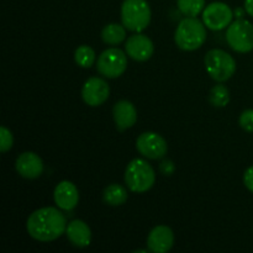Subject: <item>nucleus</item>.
Segmentation results:
<instances>
[{"label": "nucleus", "mask_w": 253, "mask_h": 253, "mask_svg": "<svg viewBox=\"0 0 253 253\" xmlns=\"http://www.w3.org/2000/svg\"><path fill=\"white\" fill-rule=\"evenodd\" d=\"M26 229L30 236L37 241H54L66 232L67 220L56 208H42L30 215Z\"/></svg>", "instance_id": "f257e3e1"}, {"label": "nucleus", "mask_w": 253, "mask_h": 253, "mask_svg": "<svg viewBox=\"0 0 253 253\" xmlns=\"http://www.w3.org/2000/svg\"><path fill=\"white\" fill-rule=\"evenodd\" d=\"M205 24L197 17L187 16L178 25L174 34V41L183 51H195L204 44L207 40Z\"/></svg>", "instance_id": "f03ea898"}, {"label": "nucleus", "mask_w": 253, "mask_h": 253, "mask_svg": "<svg viewBox=\"0 0 253 253\" xmlns=\"http://www.w3.org/2000/svg\"><path fill=\"white\" fill-rule=\"evenodd\" d=\"M156 174L152 166L142 158H135L125 170V183L133 193H145L153 187Z\"/></svg>", "instance_id": "7ed1b4c3"}, {"label": "nucleus", "mask_w": 253, "mask_h": 253, "mask_svg": "<svg viewBox=\"0 0 253 253\" xmlns=\"http://www.w3.org/2000/svg\"><path fill=\"white\" fill-rule=\"evenodd\" d=\"M121 21L132 32H142L151 22V9L146 0H124Z\"/></svg>", "instance_id": "20e7f679"}, {"label": "nucleus", "mask_w": 253, "mask_h": 253, "mask_svg": "<svg viewBox=\"0 0 253 253\" xmlns=\"http://www.w3.org/2000/svg\"><path fill=\"white\" fill-rule=\"evenodd\" d=\"M205 69L216 82H226L236 72V61L224 49H210L205 54Z\"/></svg>", "instance_id": "39448f33"}, {"label": "nucleus", "mask_w": 253, "mask_h": 253, "mask_svg": "<svg viewBox=\"0 0 253 253\" xmlns=\"http://www.w3.org/2000/svg\"><path fill=\"white\" fill-rule=\"evenodd\" d=\"M229 46L240 53H247L253 49V25L244 19L231 22L226 31Z\"/></svg>", "instance_id": "423d86ee"}, {"label": "nucleus", "mask_w": 253, "mask_h": 253, "mask_svg": "<svg viewBox=\"0 0 253 253\" xmlns=\"http://www.w3.org/2000/svg\"><path fill=\"white\" fill-rule=\"evenodd\" d=\"M127 67V57L119 48H108L99 56L96 69L106 78H119Z\"/></svg>", "instance_id": "0eeeda50"}, {"label": "nucleus", "mask_w": 253, "mask_h": 253, "mask_svg": "<svg viewBox=\"0 0 253 253\" xmlns=\"http://www.w3.org/2000/svg\"><path fill=\"white\" fill-rule=\"evenodd\" d=\"M234 17V11L225 2L215 1L203 10V22L212 31H220L230 26Z\"/></svg>", "instance_id": "6e6552de"}, {"label": "nucleus", "mask_w": 253, "mask_h": 253, "mask_svg": "<svg viewBox=\"0 0 253 253\" xmlns=\"http://www.w3.org/2000/svg\"><path fill=\"white\" fill-rule=\"evenodd\" d=\"M136 148L143 157L148 160H161L168 150L167 142L156 132H143L136 141Z\"/></svg>", "instance_id": "1a4fd4ad"}, {"label": "nucleus", "mask_w": 253, "mask_h": 253, "mask_svg": "<svg viewBox=\"0 0 253 253\" xmlns=\"http://www.w3.org/2000/svg\"><path fill=\"white\" fill-rule=\"evenodd\" d=\"M110 95V88L104 79L99 77L89 78L82 89V98L89 106H99L105 103Z\"/></svg>", "instance_id": "9d476101"}, {"label": "nucleus", "mask_w": 253, "mask_h": 253, "mask_svg": "<svg viewBox=\"0 0 253 253\" xmlns=\"http://www.w3.org/2000/svg\"><path fill=\"white\" fill-rule=\"evenodd\" d=\"M125 51L128 57L138 62H145L152 57L155 47L153 42L146 35L137 32L128 37L125 43Z\"/></svg>", "instance_id": "9b49d317"}, {"label": "nucleus", "mask_w": 253, "mask_h": 253, "mask_svg": "<svg viewBox=\"0 0 253 253\" xmlns=\"http://www.w3.org/2000/svg\"><path fill=\"white\" fill-rule=\"evenodd\" d=\"M174 244V235L168 226L160 225L150 232L147 237V247L153 253H166Z\"/></svg>", "instance_id": "f8f14e48"}, {"label": "nucleus", "mask_w": 253, "mask_h": 253, "mask_svg": "<svg viewBox=\"0 0 253 253\" xmlns=\"http://www.w3.org/2000/svg\"><path fill=\"white\" fill-rule=\"evenodd\" d=\"M54 203L57 207L66 211H71L78 205L79 202V192L76 185L68 180L58 183L54 188L53 193Z\"/></svg>", "instance_id": "ddd939ff"}, {"label": "nucleus", "mask_w": 253, "mask_h": 253, "mask_svg": "<svg viewBox=\"0 0 253 253\" xmlns=\"http://www.w3.org/2000/svg\"><path fill=\"white\" fill-rule=\"evenodd\" d=\"M17 173L26 179L39 178L43 172V162L34 152H24L16 158L15 162Z\"/></svg>", "instance_id": "4468645a"}, {"label": "nucleus", "mask_w": 253, "mask_h": 253, "mask_svg": "<svg viewBox=\"0 0 253 253\" xmlns=\"http://www.w3.org/2000/svg\"><path fill=\"white\" fill-rule=\"evenodd\" d=\"M114 121L119 131H125L132 127L137 121V111L132 103L127 100H120L114 105Z\"/></svg>", "instance_id": "2eb2a0df"}, {"label": "nucleus", "mask_w": 253, "mask_h": 253, "mask_svg": "<svg viewBox=\"0 0 253 253\" xmlns=\"http://www.w3.org/2000/svg\"><path fill=\"white\" fill-rule=\"evenodd\" d=\"M67 237L76 247H86L90 245L91 231L83 220H73L67 225Z\"/></svg>", "instance_id": "dca6fc26"}, {"label": "nucleus", "mask_w": 253, "mask_h": 253, "mask_svg": "<svg viewBox=\"0 0 253 253\" xmlns=\"http://www.w3.org/2000/svg\"><path fill=\"white\" fill-rule=\"evenodd\" d=\"M128 198V193L126 188L120 184H111L105 188L103 193V200L105 204L111 207H119L125 204Z\"/></svg>", "instance_id": "f3484780"}, {"label": "nucleus", "mask_w": 253, "mask_h": 253, "mask_svg": "<svg viewBox=\"0 0 253 253\" xmlns=\"http://www.w3.org/2000/svg\"><path fill=\"white\" fill-rule=\"evenodd\" d=\"M126 27L124 25L119 24H109L104 26L101 31V39L106 44H115L121 43L126 39Z\"/></svg>", "instance_id": "a211bd4d"}, {"label": "nucleus", "mask_w": 253, "mask_h": 253, "mask_svg": "<svg viewBox=\"0 0 253 253\" xmlns=\"http://www.w3.org/2000/svg\"><path fill=\"white\" fill-rule=\"evenodd\" d=\"M177 5L183 15L195 17L205 9V0H177Z\"/></svg>", "instance_id": "6ab92c4d"}, {"label": "nucleus", "mask_w": 253, "mask_h": 253, "mask_svg": "<svg viewBox=\"0 0 253 253\" xmlns=\"http://www.w3.org/2000/svg\"><path fill=\"white\" fill-rule=\"evenodd\" d=\"M74 59H76V63L78 66L83 67V68H90L95 62V52L90 46L83 44L76 49Z\"/></svg>", "instance_id": "aec40b11"}, {"label": "nucleus", "mask_w": 253, "mask_h": 253, "mask_svg": "<svg viewBox=\"0 0 253 253\" xmlns=\"http://www.w3.org/2000/svg\"><path fill=\"white\" fill-rule=\"evenodd\" d=\"M209 100L211 103L212 106H216V108H224L229 104L230 101V91L229 89L225 85H215L214 88L210 90Z\"/></svg>", "instance_id": "412c9836"}, {"label": "nucleus", "mask_w": 253, "mask_h": 253, "mask_svg": "<svg viewBox=\"0 0 253 253\" xmlns=\"http://www.w3.org/2000/svg\"><path fill=\"white\" fill-rule=\"evenodd\" d=\"M12 143H14V137H12L11 131L5 126H1L0 127V151L2 153L7 152L12 147Z\"/></svg>", "instance_id": "4be33fe9"}, {"label": "nucleus", "mask_w": 253, "mask_h": 253, "mask_svg": "<svg viewBox=\"0 0 253 253\" xmlns=\"http://www.w3.org/2000/svg\"><path fill=\"white\" fill-rule=\"evenodd\" d=\"M240 126L247 132H253V109H247L240 115Z\"/></svg>", "instance_id": "5701e85b"}, {"label": "nucleus", "mask_w": 253, "mask_h": 253, "mask_svg": "<svg viewBox=\"0 0 253 253\" xmlns=\"http://www.w3.org/2000/svg\"><path fill=\"white\" fill-rule=\"evenodd\" d=\"M160 169H161V172H162V174L172 175L175 170V166L170 160H166L161 163Z\"/></svg>", "instance_id": "b1692460"}, {"label": "nucleus", "mask_w": 253, "mask_h": 253, "mask_svg": "<svg viewBox=\"0 0 253 253\" xmlns=\"http://www.w3.org/2000/svg\"><path fill=\"white\" fill-rule=\"evenodd\" d=\"M244 183L245 185H246L247 189L253 193V166H251L250 168H247L246 172H245Z\"/></svg>", "instance_id": "393cba45"}, {"label": "nucleus", "mask_w": 253, "mask_h": 253, "mask_svg": "<svg viewBox=\"0 0 253 253\" xmlns=\"http://www.w3.org/2000/svg\"><path fill=\"white\" fill-rule=\"evenodd\" d=\"M245 10L250 16L253 17V0H245Z\"/></svg>", "instance_id": "a878e982"}, {"label": "nucleus", "mask_w": 253, "mask_h": 253, "mask_svg": "<svg viewBox=\"0 0 253 253\" xmlns=\"http://www.w3.org/2000/svg\"><path fill=\"white\" fill-rule=\"evenodd\" d=\"M244 14H245V11L242 9H240V7H239V9L235 10V15H236L237 17H240V19H241V17L244 16Z\"/></svg>", "instance_id": "bb28decb"}]
</instances>
